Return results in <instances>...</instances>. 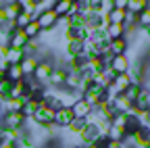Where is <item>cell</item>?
Wrapping results in <instances>:
<instances>
[{"label": "cell", "instance_id": "1", "mask_svg": "<svg viewBox=\"0 0 150 148\" xmlns=\"http://www.w3.org/2000/svg\"><path fill=\"white\" fill-rule=\"evenodd\" d=\"M54 67H56V63H54V59H50V57L44 59V61H38V67H35V71H33V79L46 88V86H48V79H50V73H52Z\"/></svg>", "mask_w": 150, "mask_h": 148}, {"label": "cell", "instance_id": "2", "mask_svg": "<svg viewBox=\"0 0 150 148\" xmlns=\"http://www.w3.org/2000/svg\"><path fill=\"white\" fill-rule=\"evenodd\" d=\"M54 113H56V110H52L50 106L42 104V106L33 113L31 121H33L38 127H42V129H50V127H54Z\"/></svg>", "mask_w": 150, "mask_h": 148}, {"label": "cell", "instance_id": "3", "mask_svg": "<svg viewBox=\"0 0 150 148\" xmlns=\"http://www.w3.org/2000/svg\"><path fill=\"white\" fill-rule=\"evenodd\" d=\"M81 100H86L92 108H96L100 102H104V100H106V92H104V88H100V86L90 84V86L81 92Z\"/></svg>", "mask_w": 150, "mask_h": 148}, {"label": "cell", "instance_id": "4", "mask_svg": "<svg viewBox=\"0 0 150 148\" xmlns=\"http://www.w3.org/2000/svg\"><path fill=\"white\" fill-rule=\"evenodd\" d=\"M100 136H102L100 127H98L96 123H90V121H88V125H86L81 132L77 134V140H79V144H77V146H92V144L96 142Z\"/></svg>", "mask_w": 150, "mask_h": 148}, {"label": "cell", "instance_id": "5", "mask_svg": "<svg viewBox=\"0 0 150 148\" xmlns=\"http://www.w3.org/2000/svg\"><path fill=\"white\" fill-rule=\"evenodd\" d=\"M25 123H27V119L23 117V113H4L0 117V125L6 127V129H15V132L23 129Z\"/></svg>", "mask_w": 150, "mask_h": 148}, {"label": "cell", "instance_id": "6", "mask_svg": "<svg viewBox=\"0 0 150 148\" xmlns=\"http://www.w3.org/2000/svg\"><path fill=\"white\" fill-rule=\"evenodd\" d=\"M27 35L23 33V29H13L11 33H8V40H6V46L8 48H15V50H23L25 46H27Z\"/></svg>", "mask_w": 150, "mask_h": 148}, {"label": "cell", "instance_id": "7", "mask_svg": "<svg viewBox=\"0 0 150 148\" xmlns=\"http://www.w3.org/2000/svg\"><path fill=\"white\" fill-rule=\"evenodd\" d=\"M129 65H131L129 57H127V54H123V57H112L110 63H108V69H110L112 75H123V73H127Z\"/></svg>", "mask_w": 150, "mask_h": 148}, {"label": "cell", "instance_id": "8", "mask_svg": "<svg viewBox=\"0 0 150 148\" xmlns=\"http://www.w3.org/2000/svg\"><path fill=\"white\" fill-rule=\"evenodd\" d=\"M69 108H71L73 117H77V119H88V117L92 115V110H94V108H92L86 100H81V98H77V100H75Z\"/></svg>", "mask_w": 150, "mask_h": 148}, {"label": "cell", "instance_id": "9", "mask_svg": "<svg viewBox=\"0 0 150 148\" xmlns=\"http://www.w3.org/2000/svg\"><path fill=\"white\" fill-rule=\"evenodd\" d=\"M67 69L63 67V65H56L54 69H52V73H50V79H48V86H52V88H63L65 86V79H67Z\"/></svg>", "mask_w": 150, "mask_h": 148}, {"label": "cell", "instance_id": "10", "mask_svg": "<svg viewBox=\"0 0 150 148\" xmlns=\"http://www.w3.org/2000/svg\"><path fill=\"white\" fill-rule=\"evenodd\" d=\"M73 119H75V117H73V113H71L69 106H61V108L54 113V125H56V127L67 129V125H69Z\"/></svg>", "mask_w": 150, "mask_h": 148}, {"label": "cell", "instance_id": "11", "mask_svg": "<svg viewBox=\"0 0 150 148\" xmlns=\"http://www.w3.org/2000/svg\"><path fill=\"white\" fill-rule=\"evenodd\" d=\"M129 50V40L127 38H119V40H110L108 42V52L112 57H123Z\"/></svg>", "mask_w": 150, "mask_h": 148}, {"label": "cell", "instance_id": "12", "mask_svg": "<svg viewBox=\"0 0 150 148\" xmlns=\"http://www.w3.org/2000/svg\"><path fill=\"white\" fill-rule=\"evenodd\" d=\"M2 11L6 17V23H15V19L21 13V6H19V0H8V2H2Z\"/></svg>", "mask_w": 150, "mask_h": 148}, {"label": "cell", "instance_id": "13", "mask_svg": "<svg viewBox=\"0 0 150 148\" xmlns=\"http://www.w3.org/2000/svg\"><path fill=\"white\" fill-rule=\"evenodd\" d=\"M110 106H112V110H115V113H125V115L131 113V102H129L123 94H119V96L112 98V100H110Z\"/></svg>", "mask_w": 150, "mask_h": 148}, {"label": "cell", "instance_id": "14", "mask_svg": "<svg viewBox=\"0 0 150 148\" xmlns=\"http://www.w3.org/2000/svg\"><path fill=\"white\" fill-rule=\"evenodd\" d=\"M38 67V59L33 57V54H27V57L21 61V71H23V77H33V71Z\"/></svg>", "mask_w": 150, "mask_h": 148}, {"label": "cell", "instance_id": "15", "mask_svg": "<svg viewBox=\"0 0 150 148\" xmlns=\"http://www.w3.org/2000/svg\"><path fill=\"white\" fill-rule=\"evenodd\" d=\"M106 38H108V42L110 40H119V38H125L127 35V29H125V25H115V23H110L108 27H106Z\"/></svg>", "mask_w": 150, "mask_h": 148}, {"label": "cell", "instance_id": "16", "mask_svg": "<svg viewBox=\"0 0 150 148\" xmlns=\"http://www.w3.org/2000/svg\"><path fill=\"white\" fill-rule=\"evenodd\" d=\"M150 6V2L148 0H127V13H131V15H140L144 8H148Z\"/></svg>", "mask_w": 150, "mask_h": 148}, {"label": "cell", "instance_id": "17", "mask_svg": "<svg viewBox=\"0 0 150 148\" xmlns=\"http://www.w3.org/2000/svg\"><path fill=\"white\" fill-rule=\"evenodd\" d=\"M42 106V102H38V100H33V98H27L25 102H23V108H21V113H23V117L25 119H31L33 117V113L38 108Z\"/></svg>", "mask_w": 150, "mask_h": 148}, {"label": "cell", "instance_id": "18", "mask_svg": "<svg viewBox=\"0 0 150 148\" xmlns=\"http://www.w3.org/2000/svg\"><path fill=\"white\" fill-rule=\"evenodd\" d=\"M23 59H25V50H15V48H8L6 57H4V61L8 65H21Z\"/></svg>", "mask_w": 150, "mask_h": 148}, {"label": "cell", "instance_id": "19", "mask_svg": "<svg viewBox=\"0 0 150 148\" xmlns=\"http://www.w3.org/2000/svg\"><path fill=\"white\" fill-rule=\"evenodd\" d=\"M129 77H127V73H123V75H115V77H112V88H115L117 92H119V94H123V92L129 88Z\"/></svg>", "mask_w": 150, "mask_h": 148}, {"label": "cell", "instance_id": "20", "mask_svg": "<svg viewBox=\"0 0 150 148\" xmlns=\"http://www.w3.org/2000/svg\"><path fill=\"white\" fill-rule=\"evenodd\" d=\"M23 33L27 35V40H35V38H40V35H42V29H40V25H38L35 19H31L29 25L23 27Z\"/></svg>", "mask_w": 150, "mask_h": 148}, {"label": "cell", "instance_id": "21", "mask_svg": "<svg viewBox=\"0 0 150 148\" xmlns=\"http://www.w3.org/2000/svg\"><path fill=\"white\" fill-rule=\"evenodd\" d=\"M6 79H11V81H21V79H25L23 77V71H21V65H8V69H6Z\"/></svg>", "mask_w": 150, "mask_h": 148}, {"label": "cell", "instance_id": "22", "mask_svg": "<svg viewBox=\"0 0 150 148\" xmlns=\"http://www.w3.org/2000/svg\"><path fill=\"white\" fill-rule=\"evenodd\" d=\"M69 6H71V0H54V6H52V11L56 13V17H67Z\"/></svg>", "mask_w": 150, "mask_h": 148}, {"label": "cell", "instance_id": "23", "mask_svg": "<svg viewBox=\"0 0 150 148\" xmlns=\"http://www.w3.org/2000/svg\"><path fill=\"white\" fill-rule=\"evenodd\" d=\"M86 125H88V119H77V117H75V119L67 125V132H69V134H73V136H77Z\"/></svg>", "mask_w": 150, "mask_h": 148}, {"label": "cell", "instance_id": "24", "mask_svg": "<svg viewBox=\"0 0 150 148\" xmlns=\"http://www.w3.org/2000/svg\"><path fill=\"white\" fill-rule=\"evenodd\" d=\"M19 132H21V129H19ZM19 132L2 127V132H0V142H11V144H17V140H19Z\"/></svg>", "mask_w": 150, "mask_h": 148}, {"label": "cell", "instance_id": "25", "mask_svg": "<svg viewBox=\"0 0 150 148\" xmlns=\"http://www.w3.org/2000/svg\"><path fill=\"white\" fill-rule=\"evenodd\" d=\"M140 92H142V86H136V84H129V88L123 92V96L131 102V104H134V100L140 96Z\"/></svg>", "mask_w": 150, "mask_h": 148}, {"label": "cell", "instance_id": "26", "mask_svg": "<svg viewBox=\"0 0 150 148\" xmlns=\"http://www.w3.org/2000/svg\"><path fill=\"white\" fill-rule=\"evenodd\" d=\"M35 2L38 0H19V6H21V13L33 17L35 15Z\"/></svg>", "mask_w": 150, "mask_h": 148}, {"label": "cell", "instance_id": "27", "mask_svg": "<svg viewBox=\"0 0 150 148\" xmlns=\"http://www.w3.org/2000/svg\"><path fill=\"white\" fill-rule=\"evenodd\" d=\"M11 90H13V81L4 77L2 81H0V96H2V102L11 98Z\"/></svg>", "mask_w": 150, "mask_h": 148}, {"label": "cell", "instance_id": "28", "mask_svg": "<svg viewBox=\"0 0 150 148\" xmlns=\"http://www.w3.org/2000/svg\"><path fill=\"white\" fill-rule=\"evenodd\" d=\"M148 25H150V6L144 8V11L138 15V27H140V29H146Z\"/></svg>", "mask_w": 150, "mask_h": 148}, {"label": "cell", "instance_id": "29", "mask_svg": "<svg viewBox=\"0 0 150 148\" xmlns=\"http://www.w3.org/2000/svg\"><path fill=\"white\" fill-rule=\"evenodd\" d=\"M77 13H79V0H71V6H69L67 17H73V15H77Z\"/></svg>", "mask_w": 150, "mask_h": 148}, {"label": "cell", "instance_id": "30", "mask_svg": "<svg viewBox=\"0 0 150 148\" xmlns=\"http://www.w3.org/2000/svg\"><path fill=\"white\" fill-rule=\"evenodd\" d=\"M106 148H125V146H123V142H112V140H108Z\"/></svg>", "mask_w": 150, "mask_h": 148}, {"label": "cell", "instance_id": "31", "mask_svg": "<svg viewBox=\"0 0 150 148\" xmlns=\"http://www.w3.org/2000/svg\"><path fill=\"white\" fill-rule=\"evenodd\" d=\"M6 50H8V46H6V44H0V61H4V57H6Z\"/></svg>", "mask_w": 150, "mask_h": 148}, {"label": "cell", "instance_id": "32", "mask_svg": "<svg viewBox=\"0 0 150 148\" xmlns=\"http://www.w3.org/2000/svg\"><path fill=\"white\" fill-rule=\"evenodd\" d=\"M0 148H17V144H11V142H0Z\"/></svg>", "mask_w": 150, "mask_h": 148}, {"label": "cell", "instance_id": "33", "mask_svg": "<svg viewBox=\"0 0 150 148\" xmlns=\"http://www.w3.org/2000/svg\"><path fill=\"white\" fill-rule=\"evenodd\" d=\"M0 132H2V125H0Z\"/></svg>", "mask_w": 150, "mask_h": 148}, {"label": "cell", "instance_id": "34", "mask_svg": "<svg viewBox=\"0 0 150 148\" xmlns=\"http://www.w3.org/2000/svg\"><path fill=\"white\" fill-rule=\"evenodd\" d=\"M148 113H150V110H148Z\"/></svg>", "mask_w": 150, "mask_h": 148}]
</instances>
